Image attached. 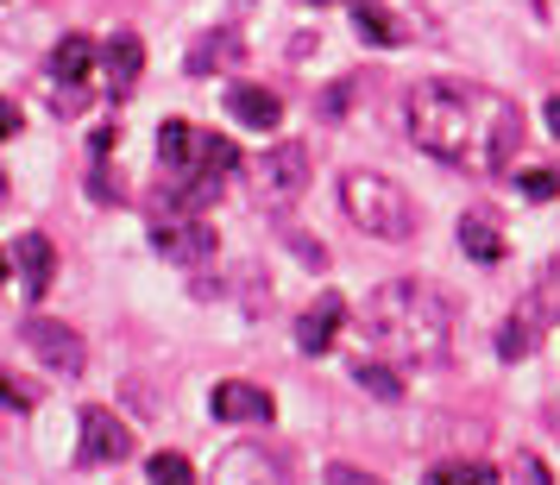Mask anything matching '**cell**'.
Masks as SVG:
<instances>
[{
	"mask_svg": "<svg viewBox=\"0 0 560 485\" xmlns=\"http://www.w3.org/2000/svg\"><path fill=\"white\" fill-rule=\"evenodd\" d=\"M214 416H221V423H271L278 404H271V391H265V384L221 379V384H214Z\"/></svg>",
	"mask_w": 560,
	"mask_h": 485,
	"instance_id": "9c48e42d",
	"label": "cell"
},
{
	"mask_svg": "<svg viewBox=\"0 0 560 485\" xmlns=\"http://www.w3.org/2000/svg\"><path fill=\"white\" fill-rule=\"evenodd\" d=\"M214 485H290V473H283V460L271 448L240 441V448H228L214 460Z\"/></svg>",
	"mask_w": 560,
	"mask_h": 485,
	"instance_id": "ba28073f",
	"label": "cell"
},
{
	"mask_svg": "<svg viewBox=\"0 0 560 485\" xmlns=\"http://www.w3.org/2000/svg\"><path fill=\"white\" fill-rule=\"evenodd\" d=\"M328 485H378V480L359 473V466H328Z\"/></svg>",
	"mask_w": 560,
	"mask_h": 485,
	"instance_id": "d4e9b609",
	"label": "cell"
},
{
	"mask_svg": "<svg viewBox=\"0 0 560 485\" xmlns=\"http://www.w3.org/2000/svg\"><path fill=\"white\" fill-rule=\"evenodd\" d=\"M516 473H523V485H548V473H541V460L516 454Z\"/></svg>",
	"mask_w": 560,
	"mask_h": 485,
	"instance_id": "484cf974",
	"label": "cell"
},
{
	"mask_svg": "<svg viewBox=\"0 0 560 485\" xmlns=\"http://www.w3.org/2000/svg\"><path fill=\"white\" fill-rule=\"evenodd\" d=\"M498 473L485 466V460H441L429 473V485H491Z\"/></svg>",
	"mask_w": 560,
	"mask_h": 485,
	"instance_id": "ffe728a7",
	"label": "cell"
},
{
	"mask_svg": "<svg viewBox=\"0 0 560 485\" xmlns=\"http://www.w3.org/2000/svg\"><path fill=\"white\" fill-rule=\"evenodd\" d=\"M353 379L372 391V397H384V404H397L404 397V379H397V366H384V359H365V366H353Z\"/></svg>",
	"mask_w": 560,
	"mask_h": 485,
	"instance_id": "d6986e66",
	"label": "cell"
},
{
	"mask_svg": "<svg viewBox=\"0 0 560 485\" xmlns=\"http://www.w3.org/2000/svg\"><path fill=\"white\" fill-rule=\"evenodd\" d=\"M228 114L240 120V127H278L283 120V102L271 95V89H228Z\"/></svg>",
	"mask_w": 560,
	"mask_h": 485,
	"instance_id": "5bb4252c",
	"label": "cell"
},
{
	"mask_svg": "<svg viewBox=\"0 0 560 485\" xmlns=\"http://www.w3.org/2000/svg\"><path fill=\"white\" fill-rule=\"evenodd\" d=\"M0 203H7V177H0Z\"/></svg>",
	"mask_w": 560,
	"mask_h": 485,
	"instance_id": "4dcf8cb0",
	"label": "cell"
},
{
	"mask_svg": "<svg viewBox=\"0 0 560 485\" xmlns=\"http://www.w3.org/2000/svg\"><path fill=\"white\" fill-rule=\"evenodd\" d=\"M303 183H308V146H296V139H283V146H271V152L258 158V171H253V189H258V203H296L303 196Z\"/></svg>",
	"mask_w": 560,
	"mask_h": 485,
	"instance_id": "277c9868",
	"label": "cell"
},
{
	"mask_svg": "<svg viewBox=\"0 0 560 485\" xmlns=\"http://www.w3.org/2000/svg\"><path fill=\"white\" fill-rule=\"evenodd\" d=\"M132 454V429L114 416V409H82V448H77V460L82 466H120V460Z\"/></svg>",
	"mask_w": 560,
	"mask_h": 485,
	"instance_id": "8992f818",
	"label": "cell"
},
{
	"mask_svg": "<svg viewBox=\"0 0 560 485\" xmlns=\"http://www.w3.org/2000/svg\"><path fill=\"white\" fill-rule=\"evenodd\" d=\"M152 246L164 258H177V265H202V258H214V228L196 221V215H158Z\"/></svg>",
	"mask_w": 560,
	"mask_h": 485,
	"instance_id": "52a82bcc",
	"label": "cell"
},
{
	"mask_svg": "<svg viewBox=\"0 0 560 485\" xmlns=\"http://www.w3.org/2000/svg\"><path fill=\"white\" fill-rule=\"evenodd\" d=\"M523 196H529V203H555L560 177H555V171H523Z\"/></svg>",
	"mask_w": 560,
	"mask_h": 485,
	"instance_id": "cb8c5ba5",
	"label": "cell"
},
{
	"mask_svg": "<svg viewBox=\"0 0 560 485\" xmlns=\"http://www.w3.org/2000/svg\"><path fill=\"white\" fill-rule=\"evenodd\" d=\"M95 63H102V45H95V38H82V32H70V38H57V51H51V82L82 89Z\"/></svg>",
	"mask_w": 560,
	"mask_h": 485,
	"instance_id": "7c38bea8",
	"label": "cell"
},
{
	"mask_svg": "<svg viewBox=\"0 0 560 485\" xmlns=\"http://www.w3.org/2000/svg\"><path fill=\"white\" fill-rule=\"evenodd\" d=\"M13 132H20V107L0 95V139H13Z\"/></svg>",
	"mask_w": 560,
	"mask_h": 485,
	"instance_id": "4316f807",
	"label": "cell"
},
{
	"mask_svg": "<svg viewBox=\"0 0 560 485\" xmlns=\"http://www.w3.org/2000/svg\"><path fill=\"white\" fill-rule=\"evenodd\" d=\"M340 322H347V303H340L334 290H322V297H315V309H303V322H296V347H303L308 359L328 354L334 334H340Z\"/></svg>",
	"mask_w": 560,
	"mask_h": 485,
	"instance_id": "30bf717a",
	"label": "cell"
},
{
	"mask_svg": "<svg viewBox=\"0 0 560 485\" xmlns=\"http://www.w3.org/2000/svg\"><path fill=\"white\" fill-rule=\"evenodd\" d=\"M353 26H359V38H365V45H384V51H390V45H404V38H409V32H404V20H390L384 7H372V0H359V7H353Z\"/></svg>",
	"mask_w": 560,
	"mask_h": 485,
	"instance_id": "2e32d148",
	"label": "cell"
},
{
	"mask_svg": "<svg viewBox=\"0 0 560 485\" xmlns=\"http://www.w3.org/2000/svg\"><path fill=\"white\" fill-rule=\"evenodd\" d=\"M102 70L114 77V89H132V82H139V70H145V45H139L132 32H107Z\"/></svg>",
	"mask_w": 560,
	"mask_h": 485,
	"instance_id": "4fadbf2b",
	"label": "cell"
},
{
	"mask_svg": "<svg viewBox=\"0 0 560 485\" xmlns=\"http://www.w3.org/2000/svg\"><path fill=\"white\" fill-rule=\"evenodd\" d=\"M340 208L372 240H409L416 233V203L390 177H378V171H347L340 177Z\"/></svg>",
	"mask_w": 560,
	"mask_h": 485,
	"instance_id": "3957f363",
	"label": "cell"
},
{
	"mask_svg": "<svg viewBox=\"0 0 560 485\" xmlns=\"http://www.w3.org/2000/svg\"><path fill=\"white\" fill-rule=\"evenodd\" d=\"M0 284H7V253H0Z\"/></svg>",
	"mask_w": 560,
	"mask_h": 485,
	"instance_id": "f546056e",
	"label": "cell"
},
{
	"mask_svg": "<svg viewBox=\"0 0 560 485\" xmlns=\"http://www.w3.org/2000/svg\"><path fill=\"white\" fill-rule=\"evenodd\" d=\"M196 171H202V177L240 171V152H233V139H221V132H208V139H196Z\"/></svg>",
	"mask_w": 560,
	"mask_h": 485,
	"instance_id": "ac0fdd59",
	"label": "cell"
},
{
	"mask_svg": "<svg viewBox=\"0 0 560 485\" xmlns=\"http://www.w3.org/2000/svg\"><path fill=\"white\" fill-rule=\"evenodd\" d=\"M459 253L479 258V265H498V258H504V233L491 228L485 215H466V221H459Z\"/></svg>",
	"mask_w": 560,
	"mask_h": 485,
	"instance_id": "9a60e30c",
	"label": "cell"
},
{
	"mask_svg": "<svg viewBox=\"0 0 560 485\" xmlns=\"http://www.w3.org/2000/svg\"><path fill=\"white\" fill-rule=\"evenodd\" d=\"M26 347L38 354L45 372H57V379H82V366H89L82 334L63 328V322H45V315H32V322H26Z\"/></svg>",
	"mask_w": 560,
	"mask_h": 485,
	"instance_id": "5b68a950",
	"label": "cell"
},
{
	"mask_svg": "<svg viewBox=\"0 0 560 485\" xmlns=\"http://www.w3.org/2000/svg\"><path fill=\"white\" fill-rule=\"evenodd\" d=\"M359 328L397 366H441L447 347H454V303L441 290H429L422 278H390L365 297Z\"/></svg>",
	"mask_w": 560,
	"mask_h": 485,
	"instance_id": "7a4b0ae2",
	"label": "cell"
},
{
	"mask_svg": "<svg viewBox=\"0 0 560 485\" xmlns=\"http://www.w3.org/2000/svg\"><path fill=\"white\" fill-rule=\"evenodd\" d=\"M541 114H548V132H555V139H560V95H555V102H548V107H541Z\"/></svg>",
	"mask_w": 560,
	"mask_h": 485,
	"instance_id": "f1b7e54d",
	"label": "cell"
},
{
	"mask_svg": "<svg viewBox=\"0 0 560 485\" xmlns=\"http://www.w3.org/2000/svg\"><path fill=\"white\" fill-rule=\"evenodd\" d=\"M13 265H20V278H26V297H45L57 278V253L45 233H20L13 240Z\"/></svg>",
	"mask_w": 560,
	"mask_h": 485,
	"instance_id": "8fae6325",
	"label": "cell"
},
{
	"mask_svg": "<svg viewBox=\"0 0 560 485\" xmlns=\"http://www.w3.org/2000/svg\"><path fill=\"white\" fill-rule=\"evenodd\" d=\"M529 347H535L529 315H510V322H504V334H498V354H504V359H523Z\"/></svg>",
	"mask_w": 560,
	"mask_h": 485,
	"instance_id": "7402d4cb",
	"label": "cell"
},
{
	"mask_svg": "<svg viewBox=\"0 0 560 485\" xmlns=\"http://www.w3.org/2000/svg\"><path fill=\"white\" fill-rule=\"evenodd\" d=\"M233 45H240V38H233V32H221V38H214V45H202V51L189 57V77H208V70H214V63H228V57H233Z\"/></svg>",
	"mask_w": 560,
	"mask_h": 485,
	"instance_id": "603a6c76",
	"label": "cell"
},
{
	"mask_svg": "<svg viewBox=\"0 0 560 485\" xmlns=\"http://www.w3.org/2000/svg\"><path fill=\"white\" fill-rule=\"evenodd\" d=\"M409 139L441 164L466 171H504L523 146V114L498 89H459V82H422L409 89Z\"/></svg>",
	"mask_w": 560,
	"mask_h": 485,
	"instance_id": "6da1fadb",
	"label": "cell"
},
{
	"mask_svg": "<svg viewBox=\"0 0 560 485\" xmlns=\"http://www.w3.org/2000/svg\"><path fill=\"white\" fill-rule=\"evenodd\" d=\"M189 158H196V132H189V120H164V127H158V164L183 177Z\"/></svg>",
	"mask_w": 560,
	"mask_h": 485,
	"instance_id": "e0dca14e",
	"label": "cell"
},
{
	"mask_svg": "<svg viewBox=\"0 0 560 485\" xmlns=\"http://www.w3.org/2000/svg\"><path fill=\"white\" fill-rule=\"evenodd\" d=\"M145 480L152 485H196V466H189L183 454H152L145 460Z\"/></svg>",
	"mask_w": 560,
	"mask_h": 485,
	"instance_id": "44dd1931",
	"label": "cell"
},
{
	"mask_svg": "<svg viewBox=\"0 0 560 485\" xmlns=\"http://www.w3.org/2000/svg\"><path fill=\"white\" fill-rule=\"evenodd\" d=\"M0 397H7L13 409H26V404H32V391H13V384H0Z\"/></svg>",
	"mask_w": 560,
	"mask_h": 485,
	"instance_id": "83f0119b",
	"label": "cell"
}]
</instances>
